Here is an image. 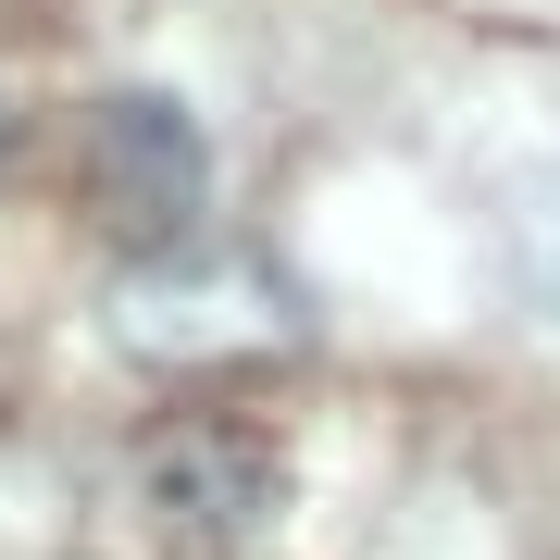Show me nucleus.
I'll use <instances>...</instances> for the list:
<instances>
[{
    "mask_svg": "<svg viewBox=\"0 0 560 560\" xmlns=\"http://www.w3.org/2000/svg\"><path fill=\"white\" fill-rule=\"evenodd\" d=\"M88 175H101V200L138 249H187L200 200H212V138L175 88H113L88 113Z\"/></svg>",
    "mask_w": 560,
    "mask_h": 560,
    "instance_id": "nucleus-1",
    "label": "nucleus"
},
{
    "mask_svg": "<svg viewBox=\"0 0 560 560\" xmlns=\"http://www.w3.org/2000/svg\"><path fill=\"white\" fill-rule=\"evenodd\" d=\"M287 460L249 436V423H175L150 460H138V499H150V536L187 548V560H224L261 536V511H275Z\"/></svg>",
    "mask_w": 560,
    "mask_h": 560,
    "instance_id": "nucleus-2",
    "label": "nucleus"
},
{
    "mask_svg": "<svg viewBox=\"0 0 560 560\" xmlns=\"http://www.w3.org/2000/svg\"><path fill=\"white\" fill-rule=\"evenodd\" d=\"M523 287H536V312L560 324V175L536 187V212H523Z\"/></svg>",
    "mask_w": 560,
    "mask_h": 560,
    "instance_id": "nucleus-3",
    "label": "nucleus"
},
{
    "mask_svg": "<svg viewBox=\"0 0 560 560\" xmlns=\"http://www.w3.org/2000/svg\"><path fill=\"white\" fill-rule=\"evenodd\" d=\"M13 138H25V113H13V101H0V162H13Z\"/></svg>",
    "mask_w": 560,
    "mask_h": 560,
    "instance_id": "nucleus-4",
    "label": "nucleus"
}]
</instances>
